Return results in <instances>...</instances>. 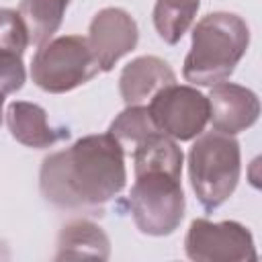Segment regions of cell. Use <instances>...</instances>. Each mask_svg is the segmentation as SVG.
I'll use <instances>...</instances> for the list:
<instances>
[{
	"mask_svg": "<svg viewBox=\"0 0 262 262\" xmlns=\"http://www.w3.org/2000/svg\"><path fill=\"white\" fill-rule=\"evenodd\" d=\"M125 182V151L108 133L80 137L70 147L43 158L39 170L43 199L63 211L100 215Z\"/></svg>",
	"mask_w": 262,
	"mask_h": 262,
	"instance_id": "1",
	"label": "cell"
},
{
	"mask_svg": "<svg viewBox=\"0 0 262 262\" xmlns=\"http://www.w3.org/2000/svg\"><path fill=\"white\" fill-rule=\"evenodd\" d=\"M250 45V29L239 14L209 12L192 29L190 51L184 57L182 76L194 86L225 82Z\"/></svg>",
	"mask_w": 262,
	"mask_h": 262,
	"instance_id": "2",
	"label": "cell"
},
{
	"mask_svg": "<svg viewBox=\"0 0 262 262\" xmlns=\"http://www.w3.org/2000/svg\"><path fill=\"white\" fill-rule=\"evenodd\" d=\"M242 172L239 143L233 135L207 131L196 135L188 151V178L207 211L221 207L235 190Z\"/></svg>",
	"mask_w": 262,
	"mask_h": 262,
	"instance_id": "3",
	"label": "cell"
},
{
	"mask_svg": "<svg viewBox=\"0 0 262 262\" xmlns=\"http://www.w3.org/2000/svg\"><path fill=\"white\" fill-rule=\"evenodd\" d=\"M182 174L168 170L135 172V184L129 192L131 217L145 235L164 237L178 229L184 217Z\"/></svg>",
	"mask_w": 262,
	"mask_h": 262,
	"instance_id": "4",
	"label": "cell"
},
{
	"mask_svg": "<svg viewBox=\"0 0 262 262\" xmlns=\"http://www.w3.org/2000/svg\"><path fill=\"white\" fill-rule=\"evenodd\" d=\"M98 72L88 39L82 35H61L45 41L31 61L33 82L49 94L70 92L90 82Z\"/></svg>",
	"mask_w": 262,
	"mask_h": 262,
	"instance_id": "5",
	"label": "cell"
},
{
	"mask_svg": "<svg viewBox=\"0 0 262 262\" xmlns=\"http://www.w3.org/2000/svg\"><path fill=\"white\" fill-rule=\"evenodd\" d=\"M184 252L194 262H252L258 258L250 229L237 221L192 219Z\"/></svg>",
	"mask_w": 262,
	"mask_h": 262,
	"instance_id": "6",
	"label": "cell"
},
{
	"mask_svg": "<svg viewBox=\"0 0 262 262\" xmlns=\"http://www.w3.org/2000/svg\"><path fill=\"white\" fill-rule=\"evenodd\" d=\"M147 111L156 127L176 141H190L209 123V98L192 86L170 84L149 102Z\"/></svg>",
	"mask_w": 262,
	"mask_h": 262,
	"instance_id": "7",
	"label": "cell"
},
{
	"mask_svg": "<svg viewBox=\"0 0 262 262\" xmlns=\"http://www.w3.org/2000/svg\"><path fill=\"white\" fill-rule=\"evenodd\" d=\"M86 39L100 72H111L123 55L137 47L139 29L127 10L106 6L98 10L90 20Z\"/></svg>",
	"mask_w": 262,
	"mask_h": 262,
	"instance_id": "8",
	"label": "cell"
},
{
	"mask_svg": "<svg viewBox=\"0 0 262 262\" xmlns=\"http://www.w3.org/2000/svg\"><path fill=\"white\" fill-rule=\"evenodd\" d=\"M207 98L213 131L237 135L250 129L260 117V100L256 92L246 86L233 82H219L211 86Z\"/></svg>",
	"mask_w": 262,
	"mask_h": 262,
	"instance_id": "9",
	"label": "cell"
},
{
	"mask_svg": "<svg viewBox=\"0 0 262 262\" xmlns=\"http://www.w3.org/2000/svg\"><path fill=\"white\" fill-rule=\"evenodd\" d=\"M176 84L174 70L156 55L131 59L119 76V92L127 106L147 104L162 88Z\"/></svg>",
	"mask_w": 262,
	"mask_h": 262,
	"instance_id": "10",
	"label": "cell"
},
{
	"mask_svg": "<svg viewBox=\"0 0 262 262\" xmlns=\"http://www.w3.org/2000/svg\"><path fill=\"white\" fill-rule=\"evenodd\" d=\"M6 125L10 135L35 149L51 147L59 139H68L70 131L68 129H53L47 121V113L43 106L29 102V100H14L8 104L6 111Z\"/></svg>",
	"mask_w": 262,
	"mask_h": 262,
	"instance_id": "11",
	"label": "cell"
},
{
	"mask_svg": "<svg viewBox=\"0 0 262 262\" xmlns=\"http://www.w3.org/2000/svg\"><path fill=\"white\" fill-rule=\"evenodd\" d=\"M108 256H111L108 235L96 223L88 219H74L61 227L57 237L55 260H68V258L108 260Z\"/></svg>",
	"mask_w": 262,
	"mask_h": 262,
	"instance_id": "12",
	"label": "cell"
},
{
	"mask_svg": "<svg viewBox=\"0 0 262 262\" xmlns=\"http://www.w3.org/2000/svg\"><path fill=\"white\" fill-rule=\"evenodd\" d=\"M70 0H20L18 14L25 23L29 45H43L61 27Z\"/></svg>",
	"mask_w": 262,
	"mask_h": 262,
	"instance_id": "13",
	"label": "cell"
},
{
	"mask_svg": "<svg viewBox=\"0 0 262 262\" xmlns=\"http://www.w3.org/2000/svg\"><path fill=\"white\" fill-rule=\"evenodd\" d=\"M201 0H156L154 27L158 35L168 43L176 45L192 25Z\"/></svg>",
	"mask_w": 262,
	"mask_h": 262,
	"instance_id": "14",
	"label": "cell"
},
{
	"mask_svg": "<svg viewBox=\"0 0 262 262\" xmlns=\"http://www.w3.org/2000/svg\"><path fill=\"white\" fill-rule=\"evenodd\" d=\"M154 131H160L147 111V104H135V106H125L115 121L108 125V135H113L119 145L123 147L125 154H131L137 143H141L147 135Z\"/></svg>",
	"mask_w": 262,
	"mask_h": 262,
	"instance_id": "15",
	"label": "cell"
},
{
	"mask_svg": "<svg viewBox=\"0 0 262 262\" xmlns=\"http://www.w3.org/2000/svg\"><path fill=\"white\" fill-rule=\"evenodd\" d=\"M29 45V35L18 10L0 8V51L23 55Z\"/></svg>",
	"mask_w": 262,
	"mask_h": 262,
	"instance_id": "16",
	"label": "cell"
},
{
	"mask_svg": "<svg viewBox=\"0 0 262 262\" xmlns=\"http://www.w3.org/2000/svg\"><path fill=\"white\" fill-rule=\"evenodd\" d=\"M27 80L23 55L0 51V94H12L23 88Z\"/></svg>",
	"mask_w": 262,
	"mask_h": 262,
	"instance_id": "17",
	"label": "cell"
},
{
	"mask_svg": "<svg viewBox=\"0 0 262 262\" xmlns=\"http://www.w3.org/2000/svg\"><path fill=\"white\" fill-rule=\"evenodd\" d=\"M2 104H4V94H0V123H2Z\"/></svg>",
	"mask_w": 262,
	"mask_h": 262,
	"instance_id": "18",
	"label": "cell"
}]
</instances>
